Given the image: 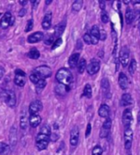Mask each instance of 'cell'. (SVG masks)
<instances>
[{"mask_svg":"<svg viewBox=\"0 0 140 155\" xmlns=\"http://www.w3.org/2000/svg\"><path fill=\"white\" fill-rule=\"evenodd\" d=\"M51 20H52V14L51 12H49L44 17V19L42 21V28L45 30L49 29L51 26Z\"/></svg>","mask_w":140,"mask_h":155,"instance_id":"5bb4252c","label":"cell"},{"mask_svg":"<svg viewBox=\"0 0 140 155\" xmlns=\"http://www.w3.org/2000/svg\"><path fill=\"white\" fill-rule=\"evenodd\" d=\"M56 80L59 84L69 86L73 81V75L71 71L66 68H61L57 71L55 76Z\"/></svg>","mask_w":140,"mask_h":155,"instance_id":"6da1fadb","label":"cell"},{"mask_svg":"<svg viewBox=\"0 0 140 155\" xmlns=\"http://www.w3.org/2000/svg\"><path fill=\"white\" fill-rule=\"evenodd\" d=\"M8 152V146L5 143H0V154H4Z\"/></svg>","mask_w":140,"mask_h":155,"instance_id":"1f68e13d","label":"cell"},{"mask_svg":"<svg viewBox=\"0 0 140 155\" xmlns=\"http://www.w3.org/2000/svg\"><path fill=\"white\" fill-rule=\"evenodd\" d=\"M4 72H5L4 68H3V67H2V66H0V79L3 76V75H4Z\"/></svg>","mask_w":140,"mask_h":155,"instance_id":"c3c4849f","label":"cell"},{"mask_svg":"<svg viewBox=\"0 0 140 155\" xmlns=\"http://www.w3.org/2000/svg\"><path fill=\"white\" fill-rule=\"evenodd\" d=\"M49 140H36V147L39 150H44L47 148Z\"/></svg>","mask_w":140,"mask_h":155,"instance_id":"cb8c5ba5","label":"cell"},{"mask_svg":"<svg viewBox=\"0 0 140 155\" xmlns=\"http://www.w3.org/2000/svg\"><path fill=\"white\" fill-rule=\"evenodd\" d=\"M91 124H88L87 126V129H86V134H85V136H86L87 138L91 134Z\"/></svg>","mask_w":140,"mask_h":155,"instance_id":"7bdbcfd3","label":"cell"},{"mask_svg":"<svg viewBox=\"0 0 140 155\" xmlns=\"http://www.w3.org/2000/svg\"><path fill=\"white\" fill-rule=\"evenodd\" d=\"M44 38V33L41 32H36L28 37L27 41L29 43H36L41 41Z\"/></svg>","mask_w":140,"mask_h":155,"instance_id":"8fae6325","label":"cell"},{"mask_svg":"<svg viewBox=\"0 0 140 155\" xmlns=\"http://www.w3.org/2000/svg\"><path fill=\"white\" fill-rule=\"evenodd\" d=\"M125 147L126 149H129L132 146L133 141V130L130 128H127L125 130Z\"/></svg>","mask_w":140,"mask_h":155,"instance_id":"8992f818","label":"cell"},{"mask_svg":"<svg viewBox=\"0 0 140 155\" xmlns=\"http://www.w3.org/2000/svg\"><path fill=\"white\" fill-rule=\"evenodd\" d=\"M13 19V16L10 13H6L0 21V27L2 28H7L9 25H11V22Z\"/></svg>","mask_w":140,"mask_h":155,"instance_id":"7c38bea8","label":"cell"},{"mask_svg":"<svg viewBox=\"0 0 140 155\" xmlns=\"http://www.w3.org/2000/svg\"><path fill=\"white\" fill-rule=\"evenodd\" d=\"M87 62H86V60L84 58H81L79 62H78V65H77V70H78V72L80 74L83 73V71L86 69H87Z\"/></svg>","mask_w":140,"mask_h":155,"instance_id":"d6986e66","label":"cell"},{"mask_svg":"<svg viewBox=\"0 0 140 155\" xmlns=\"http://www.w3.org/2000/svg\"><path fill=\"white\" fill-rule=\"evenodd\" d=\"M62 38H58L57 40L55 41V42L53 43V46H52V50H55L56 48H58L59 47H60V45L62 44Z\"/></svg>","mask_w":140,"mask_h":155,"instance_id":"f35d334b","label":"cell"},{"mask_svg":"<svg viewBox=\"0 0 140 155\" xmlns=\"http://www.w3.org/2000/svg\"><path fill=\"white\" fill-rule=\"evenodd\" d=\"M90 35H91V44H93V45L97 44L99 39H100V30L97 26H93L91 28Z\"/></svg>","mask_w":140,"mask_h":155,"instance_id":"30bf717a","label":"cell"},{"mask_svg":"<svg viewBox=\"0 0 140 155\" xmlns=\"http://www.w3.org/2000/svg\"><path fill=\"white\" fill-rule=\"evenodd\" d=\"M112 125V121L110 119V118H107L105 121L104 122V124H103V125H102V128L103 129H108V130H110V129H111V127Z\"/></svg>","mask_w":140,"mask_h":155,"instance_id":"e575fe53","label":"cell"},{"mask_svg":"<svg viewBox=\"0 0 140 155\" xmlns=\"http://www.w3.org/2000/svg\"><path fill=\"white\" fill-rule=\"evenodd\" d=\"M108 134H109V130L102 128L101 130V133H100V137H101V138H106Z\"/></svg>","mask_w":140,"mask_h":155,"instance_id":"b9f144b4","label":"cell"},{"mask_svg":"<svg viewBox=\"0 0 140 155\" xmlns=\"http://www.w3.org/2000/svg\"><path fill=\"white\" fill-rule=\"evenodd\" d=\"M31 3H32L34 4V7H35H35H36V5H37V4L39 3V1H32Z\"/></svg>","mask_w":140,"mask_h":155,"instance_id":"681fc988","label":"cell"},{"mask_svg":"<svg viewBox=\"0 0 140 155\" xmlns=\"http://www.w3.org/2000/svg\"><path fill=\"white\" fill-rule=\"evenodd\" d=\"M20 3H21V5H25V4H27V1H20Z\"/></svg>","mask_w":140,"mask_h":155,"instance_id":"f907efd6","label":"cell"},{"mask_svg":"<svg viewBox=\"0 0 140 155\" xmlns=\"http://www.w3.org/2000/svg\"><path fill=\"white\" fill-rule=\"evenodd\" d=\"M129 3V1H125V3Z\"/></svg>","mask_w":140,"mask_h":155,"instance_id":"f5cc1de1","label":"cell"},{"mask_svg":"<svg viewBox=\"0 0 140 155\" xmlns=\"http://www.w3.org/2000/svg\"><path fill=\"white\" fill-rule=\"evenodd\" d=\"M83 95L87 98H91L92 95V91H91V85L89 84L86 85L83 90Z\"/></svg>","mask_w":140,"mask_h":155,"instance_id":"484cf974","label":"cell"},{"mask_svg":"<svg viewBox=\"0 0 140 155\" xmlns=\"http://www.w3.org/2000/svg\"><path fill=\"white\" fill-rule=\"evenodd\" d=\"M83 2L82 0H77V1H75V2L73 3V5H72V9H73V11H75V12L80 11L82 7H83Z\"/></svg>","mask_w":140,"mask_h":155,"instance_id":"d4e9b609","label":"cell"},{"mask_svg":"<svg viewBox=\"0 0 140 155\" xmlns=\"http://www.w3.org/2000/svg\"><path fill=\"white\" fill-rule=\"evenodd\" d=\"M67 91V90H66V88H65V85H57V87H56V92L58 93V94H63V93H66Z\"/></svg>","mask_w":140,"mask_h":155,"instance_id":"836d02e7","label":"cell"},{"mask_svg":"<svg viewBox=\"0 0 140 155\" xmlns=\"http://www.w3.org/2000/svg\"><path fill=\"white\" fill-rule=\"evenodd\" d=\"M99 5H100V7L102 9V11H104V9H105V3L104 1H100L99 2Z\"/></svg>","mask_w":140,"mask_h":155,"instance_id":"bcb514c9","label":"cell"},{"mask_svg":"<svg viewBox=\"0 0 140 155\" xmlns=\"http://www.w3.org/2000/svg\"><path fill=\"white\" fill-rule=\"evenodd\" d=\"M15 73L17 76H26V73L23 71V70H20V69H17V70H15Z\"/></svg>","mask_w":140,"mask_h":155,"instance_id":"ee69618b","label":"cell"},{"mask_svg":"<svg viewBox=\"0 0 140 155\" xmlns=\"http://www.w3.org/2000/svg\"><path fill=\"white\" fill-rule=\"evenodd\" d=\"M79 139V129L77 126H73L70 132V144L76 146Z\"/></svg>","mask_w":140,"mask_h":155,"instance_id":"52a82bcc","label":"cell"},{"mask_svg":"<svg viewBox=\"0 0 140 155\" xmlns=\"http://www.w3.org/2000/svg\"><path fill=\"white\" fill-rule=\"evenodd\" d=\"M26 76H17L14 78V82L15 84L18 86H24V85L26 84Z\"/></svg>","mask_w":140,"mask_h":155,"instance_id":"ffe728a7","label":"cell"},{"mask_svg":"<svg viewBox=\"0 0 140 155\" xmlns=\"http://www.w3.org/2000/svg\"><path fill=\"white\" fill-rule=\"evenodd\" d=\"M83 40L84 42H86L87 44H91V35L90 34H87V33H86V34H84L83 36Z\"/></svg>","mask_w":140,"mask_h":155,"instance_id":"60d3db41","label":"cell"},{"mask_svg":"<svg viewBox=\"0 0 140 155\" xmlns=\"http://www.w3.org/2000/svg\"><path fill=\"white\" fill-rule=\"evenodd\" d=\"M20 125H21V129H25L27 128V118L26 115L21 116Z\"/></svg>","mask_w":140,"mask_h":155,"instance_id":"d590c367","label":"cell"},{"mask_svg":"<svg viewBox=\"0 0 140 155\" xmlns=\"http://www.w3.org/2000/svg\"><path fill=\"white\" fill-rule=\"evenodd\" d=\"M105 37H106V34H105V31L104 30H101L100 31V38L101 40H105Z\"/></svg>","mask_w":140,"mask_h":155,"instance_id":"f6af8a7d","label":"cell"},{"mask_svg":"<svg viewBox=\"0 0 140 155\" xmlns=\"http://www.w3.org/2000/svg\"><path fill=\"white\" fill-rule=\"evenodd\" d=\"M125 19L126 22L128 24H130V23L133 22V19H134V14H133V12L131 9H128L127 10L125 15Z\"/></svg>","mask_w":140,"mask_h":155,"instance_id":"603a6c76","label":"cell"},{"mask_svg":"<svg viewBox=\"0 0 140 155\" xmlns=\"http://www.w3.org/2000/svg\"><path fill=\"white\" fill-rule=\"evenodd\" d=\"M40 133H41V134H46V135L49 136V135H50V128H49L48 125H43V126L41 128Z\"/></svg>","mask_w":140,"mask_h":155,"instance_id":"4dcf8cb0","label":"cell"},{"mask_svg":"<svg viewBox=\"0 0 140 155\" xmlns=\"http://www.w3.org/2000/svg\"><path fill=\"white\" fill-rule=\"evenodd\" d=\"M26 13H27V10L25 8H21V10H20V12H19V16L20 17H23V16H25Z\"/></svg>","mask_w":140,"mask_h":155,"instance_id":"7dc6e473","label":"cell"},{"mask_svg":"<svg viewBox=\"0 0 140 155\" xmlns=\"http://www.w3.org/2000/svg\"><path fill=\"white\" fill-rule=\"evenodd\" d=\"M42 109V103L40 100L32 101L29 106V113L31 114H37V113L41 111Z\"/></svg>","mask_w":140,"mask_h":155,"instance_id":"ba28073f","label":"cell"},{"mask_svg":"<svg viewBox=\"0 0 140 155\" xmlns=\"http://www.w3.org/2000/svg\"><path fill=\"white\" fill-rule=\"evenodd\" d=\"M51 2H52L51 0H50V1H45V3H46V4H49V3H51Z\"/></svg>","mask_w":140,"mask_h":155,"instance_id":"816d5d0a","label":"cell"},{"mask_svg":"<svg viewBox=\"0 0 140 155\" xmlns=\"http://www.w3.org/2000/svg\"><path fill=\"white\" fill-rule=\"evenodd\" d=\"M100 62L97 59H92L90 63L87 65V71L89 75H94L97 73L100 70Z\"/></svg>","mask_w":140,"mask_h":155,"instance_id":"277c9868","label":"cell"},{"mask_svg":"<svg viewBox=\"0 0 140 155\" xmlns=\"http://www.w3.org/2000/svg\"><path fill=\"white\" fill-rule=\"evenodd\" d=\"M34 72L36 73L41 79H45V78H48L49 76H51L52 75V70L49 68V66H38L36 67Z\"/></svg>","mask_w":140,"mask_h":155,"instance_id":"7a4b0ae2","label":"cell"},{"mask_svg":"<svg viewBox=\"0 0 140 155\" xmlns=\"http://www.w3.org/2000/svg\"><path fill=\"white\" fill-rule=\"evenodd\" d=\"M119 85L122 90H126L129 85V81L126 75L123 72H120L119 76Z\"/></svg>","mask_w":140,"mask_h":155,"instance_id":"4fadbf2b","label":"cell"},{"mask_svg":"<svg viewBox=\"0 0 140 155\" xmlns=\"http://www.w3.org/2000/svg\"><path fill=\"white\" fill-rule=\"evenodd\" d=\"M101 17L102 22H104V23H107L108 22V21H109V16H108V14H107V13L105 12V10L101 12Z\"/></svg>","mask_w":140,"mask_h":155,"instance_id":"74e56055","label":"cell"},{"mask_svg":"<svg viewBox=\"0 0 140 155\" xmlns=\"http://www.w3.org/2000/svg\"><path fill=\"white\" fill-rule=\"evenodd\" d=\"M30 80L31 81V82L32 83H34V84H37L38 83V81L41 80V77L36 74V73H35V72H33L31 76H30Z\"/></svg>","mask_w":140,"mask_h":155,"instance_id":"f546056e","label":"cell"},{"mask_svg":"<svg viewBox=\"0 0 140 155\" xmlns=\"http://www.w3.org/2000/svg\"><path fill=\"white\" fill-rule=\"evenodd\" d=\"M102 154V148L101 146L97 145L92 149V154L91 155H101Z\"/></svg>","mask_w":140,"mask_h":155,"instance_id":"d6a6232c","label":"cell"},{"mask_svg":"<svg viewBox=\"0 0 140 155\" xmlns=\"http://www.w3.org/2000/svg\"><path fill=\"white\" fill-rule=\"evenodd\" d=\"M29 122H30L31 126L35 128L41 123V117L39 114H31L30 116Z\"/></svg>","mask_w":140,"mask_h":155,"instance_id":"e0dca14e","label":"cell"},{"mask_svg":"<svg viewBox=\"0 0 140 155\" xmlns=\"http://www.w3.org/2000/svg\"><path fill=\"white\" fill-rule=\"evenodd\" d=\"M65 22H61L60 24H59L58 26H56L55 28V36L56 37H59L64 31V28H65Z\"/></svg>","mask_w":140,"mask_h":155,"instance_id":"44dd1931","label":"cell"},{"mask_svg":"<svg viewBox=\"0 0 140 155\" xmlns=\"http://www.w3.org/2000/svg\"><path fill=\"white\" fill-rule=\"evenodd\" d=\"M5 102L9 107H14L16 105V95L13 91H7L5 93Z\"/></svg>","mask_w":140,"mask_h":155,"instance_id":"9c48e42d","label":"cell"},{"mask_svg":"<svg viewBox=\"0 0 140 155\" xmlns=\"http://www.w3.org/2000/svg\"><path fill=\"white\" fill-rule=\"evenodd\" d=\"M0 15H1V14H0Z\"/></svg>","mask_w":140,"mask_h":155,"instance_id":"db71d44e","label":"cell"},{"mask_svg":"<svg viewBox=\"0 0 140 155\" xmlns=\"http://www.w3.org/2000/svg\"><path fill=\"white\" fill-rule=\"evenodd\" d=\"M28 56L31 58V59H38L40 57V52L39 51L36 49H32L28 53Z\"/></svg>","mask_w":140,"mask_h":155,"instance_id":"83f0119b","label":"cell"},{"mask_svg":"<svg viewBox=\"0 0 140 155\" xmlns=\"http://www.w3.org/2000/svg\"><path fill=\"white\" fill-rule=\"evenodd\" d=\"M133 104V99L129 94H124L120 99V106L125 107V106H130Z\"/></svg>","mask_w":140,"mask_h":155,"instance_id":"9a60e30c","label":"cell"},{"mask_svg":"<svg viewBox=\"0 0 140 155\" xmlns=\"http://www.w3.org/2000/svg\"><path fill=\"white\" fill-rule=\"evenodd\" d=\"M139 29H140V28H139Z\"/></svg>","mask_w":140,"mask_h":155,"instance_id":"11a10c76","label":"cell"},{"mask_svg":"<svg viewBox=\"0 0 140 155\" xmlns=\"http://www.w3.org/2000/svg\"><path fill=\"white\" fill-rule=\"evenodd\" d=\"M110 113V107L107 105H102L100 107L99 110H98V114L102 117V118H106L108 117Z\"/></svg>","mask_w":140,"mask_h":155,"instance_id":"ac0fdd59","label":"cell"},{"mask_svg":"<svg viewBox=\"0 0 140 155\" xmlns=\"http://www.w3.org/2000/svg\"><path fill=\"white\" fill-rule=\"evenodd\" d=\"M32 28H33V21H32V19H30L27 23V27H26L25 31L27 32H30Z\"/></svg>","mask_w":140,"mask_h":155,"instance_id":"ab89813d","label":"cell"},{"mask_svg":"<svg viewBox=\"0 0 140 155\" xmlns=\"http://www.w3.org/2000/svg\"><path fill=\"white\" fill-rule=\"evenodd\" d=\"M101 85L102 91H103V92H104L105 94L109 93V91H110V84H109V81H108L107 79H105V78L102 79V81H101Z\"/></svg>","mask_w":140,"mask_h":155,"instance_id":"7402d4cb","label":"cell"},{"mask_svg":"<svg viewBox=\"0 0 140 155\" xmlns=\"http://www.w3.org/2000/svg\"><path fill=\"white\" fill-rule=\"evenodd\" d=\"M119 59L120 63L124 67H125L129 63V50L126 46H124L119 51Z\"/></svg>","mask_w":140,"mask_h":155,"instance_id":"3957f363","label":"cell"},{"mask_svg":"<svg viewBox=\"0 0 140 155\" xmlns=\"http://www.w3.org/2000/svg\"><path fill=\"white\" fill-rule=\"evenodd\" d=\"M133 121V116H132V113L131 110L129 109H126L125 110L123 113V116H122V122L123 125H125L126 129L127 128H130V125L132 124Z\"/></svg>","mask_w":140,"mask_h":155,"instance_id":"5b68a950","label":"cell"},{"mask_svg":"<svg viewBox=\"0 0 140 155\" xmlns=\"http://www.w3.org/2000/svg\"><path fill=\"white\" fill-rule=\"evenodd\" d=\"M45 85H46V81H45V79H41V80L38 81V83L36 84V91L38 92L41 91L42 90L45 88Z\"/></svg>","mask_w":140,"mask_h":155,"instance_id":"f1b7e54d","label":"cell"},{"mask_svg":"<svg viewBox=\"0 0 140 155\" xmlns=\"http://www.w3.org/2000/svg\"><path fill=\"white\" fill-rule=\"evenodd\" d=\"M36 140H49V136L46 134L39 133L36 136Z\"/></svg>","mask_w":140,"mask_h":155,"instance_id":"8d00e7d4","label":"cell"},{"mask_svg":"<svg viewBox=\"0 0 140 155\" xmlns=\"http://www.w3.org/2000/svg\"><path fill=\"white\" fill-rule=\"evenodd\" d=\"M136 68H137V62L135 61V59H132L130 61V63H129V71L131 75H133V73L135 72L136 70Z\"/></svg>","mask_w":140,"mask_h":155,"instance_id":"4316f807","label":"cell"},{"mask_svg":"<svg viewBox=\"0 0 140 155\" xmlns=\"http://www.w3.org/2000/svg\"><path fill=\"white\" fill-rule=\"evenodd\" d=\"M80 61V54L79 53H73V55H71V56L69 59V65L70 67L74 68L76 67V66L78 65V62Z\"/></svg>","mask_w":140,"mask_h":155,"instance_id":"2e32d148","label":"cell"}]
</instances>
